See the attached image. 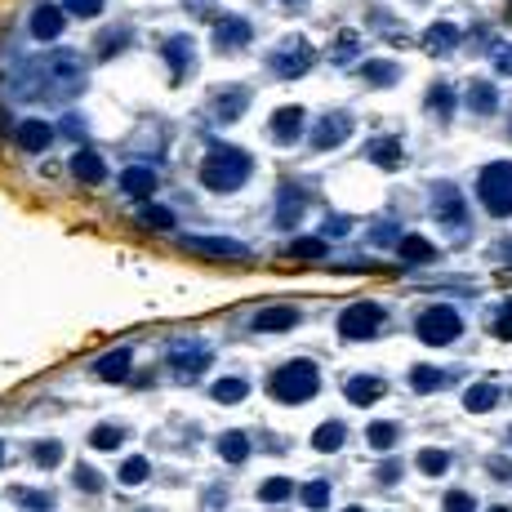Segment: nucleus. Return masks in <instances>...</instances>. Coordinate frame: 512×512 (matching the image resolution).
<instances>
[{"mask_svg":"<svg viewBox=\"0 0 512 512\" xmlns=\"http://www.w3.org/2000/svg\"><path fill=\"white\" fill-rule=\"evenodd\" d=\"M249 165H254L249 152H240V147H214L201 161V183L209 192H232V187H240L249 178Z\"/></svg>","mask_w":512,"mask_h":512,"instance_id":"1","label":"nucleus"},{"mask_svg":"<svg viewBox=\"0 0 512 512\" xmlns=\"http://www.w3.org/2000/svg\"><path fill=\"white\" fill-rule=\"evenodd\" d=\"M272 397L277 401H286V406H299V401H308V397H317V388H321V370L312 366V361H286L277 374H272Z\"/></svg>","mask_w":512,"mask_h":512,"instance_id":"2","label":"nucleus"},{"mask_svg":"<svg viewBox=\"0 0 512 512\" xmlns=\"http://www.w3.org/2000/svg\"><path fill=\"white\" fill-rule=\"evenodd\" d=\"M477 196H481V205H485L494 218H508V214H512V161L485 165L481 178H477Z\"/></svg>","mask_w":512,"mask_h":512,"instance_id":"3","label":"nucleus"},{"mask_svg":"<svg viewBox=\"0 0 512 512\" xmlns=\"http://www.w3.org/2000/svg\"><path fill=\"white\" fill-rule=\"evenodd\" d=\"M414 330H419V339H423V343H432V348H445V343H454V339H459V330H463V317H459L454 308L437 303V308H428V312L414 321Z\"/></svg>","mask_w":512,"mask_h":512,"instance_id":"4","label":"nucleus"},{"mask_svg":"<svg viewBox=\"0 0 512 512\" xmlns=\"http://www.w3.org/2000/svg\"><path fill=\"white\" fill-rule=\"evenodd\" d=\"M312 59H317V54H312V45L295 36V41H286V45H277V50H272V72H277L281 81H295V76H303V72L312 67Z\"/></svg>","mask_w":512,"mask_h":512,"instance_id":"5","label":"nucleus"},{"mask_svg":"<svg viewBox=\"0 0 512 512\" xmlns=\"http://www.w3.org/2000/svg\"><path fill=\"white\" fill-rule=\"evenodd\" d=\"M379 330H383V308H374V303H357V308H348L339 317L343 339H374Z\"/></svg>","mask_w":512,"mask_h":512,"instance_id":"6","label":"nucleus"},{"mask_svg":"<svg viewBox=\"0 0 512 512\" xmlns=\"http://www.w3.org/2000/svg\"><path fill=\"white\" fill-rule=\"evenodd\" d=\"M183 249L205 254V259H232V264H249V245L240 240H223V236H187Z\"/></svg>","mask_w":512,"mask_h":512,"instance_id":"7","label":"nucleus"},{"mask_svg":"<svg viewBox=\"0 0 512 512\" xmlns=\"http://www.w3.org/2000/svg\"><path fill=\"white\" fill-rule=\"evenodd\" d=\"M348 134H352V116H348V112H330V116H321V121H317L312 147H317V152H326V147H339Z\"/></svg>","mask_w":512,"mask_h":512,"instance_id":"8","label":"nucleus"},{"mask_svg":"<svg viewBox=\"0 0 512 512\" xmlns=\"http://www.w3.org/2000/svg\"><path fill=\"white\" fill-rule=\"evenodd\" d=\"M169 366H174L183 379H196V374H205V366H209V348H205V343H178V348H169Z\"/></svg>","mask_w":512,"mask_h":512,"instance_id":"9","label":"nucleus"},{"mask_svg":"<svg viewBox=\"0 0 512 512\" xmlns=\"http://www.w3.org/2000/svg\"><path fill=\"white\" fill-rule=\"evenodd\" d=\"M432 209H437V218L441 223H450V227H463L468 223V214H463V196H459V187H450V183H437L432 187Z\"/></svg>","mask_w":512,"mask_h":512,"instance_id":"10","label":"nucleus"},{"mask_svg":"<svg viewBox=\"0 0 512 512\" xmlns=\"http://www.w3.org/2000/svg\"><path fill=\"white\" fill-rule=\"evenodd\" d=\"M303 121H308L303 107H281V112H272V138H277V143H295V138L303 134Z\"/></svg>","mask_w":512,"mask_h":512,"instance_id":"11","label":"nucleus"},{"mask_svg":"<svg viewBox=\"0 0 512 512\" xmlns=\"http://www.w3.org/2000/svg\"><path fill=\"white\" fill-rule=\"evenodd\" d=\"M249 36H254V28H249L245 19H223V23H218V32H214V45L227 54V50L249 45Z\"/></svg>","mask_w":512,"mask_h":512,"instance_id":"12","label":"nucleus"},{"mask_svg":"<svg viewBox=\"0 0 512 512\" xmlns=\"http://www.w3.org/2000/svg\"><path fill=\"white\" fill-rule=\"evenodd\" d=\"M130 361H134V352H130V348H116V352H107V357L94 361V374L107 379V383H121V379H130Z\"/></svg>","mask_w":512,"mask_h":512,"instance_id":"13","label":"nucleus"},{"mask_svg":"<svg viewBox=\"0 0 512 512\" xmlns=\"http://www.w3.org/2000/svg\"><path fill=\"white\" fill-rule=\"evenodd\" d=\"M63 14H67L63 5H59V10H54V5L36 10V14H32V36H36V41H54V36H63Z\"/></svg>","mask_w":512,"mask_h":512,"instance_id":"14","label":"nucleus"},{"mask_svg":"<svg viewBox=\"0 0 512 512\" xmlns=\"http://www.w3.org/2000/svg\"><path fill=\"white\" fill-rule=\"evenodd\" d=\"M245 107H249V90H245V85H240V90H236V85H232V90H218V98H214V116H218V121H236Z\"/></svg>","mask_w":512,"mask_h":512,"instance_id":"15","label":"nucleus"},{"mask_svg":"<svg viewBox=\"0 0 512 512\" xmlns=\"http://www.w3.org/2000/svg\"><path fill=\"white\" fill-rule=\"evenodd\" d=\"M72 174H76L81 183H103V178H107V165H103L98 152H76V156H72Z\"/></svg>","mask_w":512,"mask_h":512,"instance_id":"16","label":"nucleus"},{"mask_svg":"<svg viewBox=\"0 0 512 512\" xmlns=\"http://www.w3.org/2000/svg\"><path fill=\"white\" fill-rule=\"evenodd\" d=\"M125 192H130L134 201H152V192H156V174H152L147 165H130V169H125Z\"/></svg>","mask_w":512,"mask_h":512,"instance_id":"17","label":"nucleus"},{"mask_svg":"<svg viewBox=\"0 0 512 512\" xmlns=\"http://www.w3.org/2000/svg\"><path fill=\"white\" fill-rule=\"evenodd\" d=\"M343 392H348V401H352V406H370V401H379V397H383V379L361 374V379H348V383H343Z\"/></svg>","mask_w":512,"mask_h":512,"instance_id":"18","label":"nucleus"},{"mask_svg":"<svg viewBox=\"0 0 512 512\" xmlns=\"http://www.w3.org/2000/svg\"><path fill=\"white\" fill-rule=\"evenodd\" d=\"M454 45H459V28H454V23H432L428 36H423V50H428V54H445V50H454Z\"/></svg>","mask_w":512,"mask_h":512,"instance_id":"19","label":"nucleus"},{"mask_svg":"<svg viewBox=\"0 0 512 512\" xmlns=\"http://www.w3.org/2000/svg\"><path fill=\"white\" fill-rule=\"evenodd\" d=\"M19 143H23L28 152H45V147L54 143V130H50L45 121H23V125H19Z\"/></svg>","mask_w":512,"mask_h":512,"instance_id":"20","label":"nucleus"},{"mask_svg":"<svg viewBox=\"0 0 512 512\" xmlns=\"http://www.w3.org/2000/svg\"><path fill=\"white\" fill-rule=\"evenodd\" d=\"M281 201H286V205L277 209V223H281V227H295L299 214H303V192H299L295 183H286V187H281Z\"/></svg>","mask_w":512,"mask_h":512,"instance_id":"21","label":"nucleus"},{"mask_svg":"<svg viewBox=\"0 0 512 512\" xmlns=\"http://www.w3.org/2000/svg\"><path fill=\"white\" fill-rule=\"evenodd\" d=\"M343 441H348V423H339V419H330L312 432V450H339Z\"/></svg>","mask_w":512,"mask_h":512,"instance_id":"22","label":"nucleus"},{"mask_svg":"<svg viewBox=\"0 0 512 512\" xmlns=\"http://www.w3.org/2000/svg\"><path fill=\"white\" fill-rule=\"evenodd\" d=\"M165 59L174 63V81H183V72H187V63H192V41L187 36H174V41H165Z\"/></svg>","mask_w":512,"mask_h":512,"instance_id":"23","label":"nucleus"},{"mask_svg":"<svg viewBox=\"0 0 512 512\" xmlns=\"http://www.w3.org/2000/svg\"><path fill=\"white\" fill-rule=\"evenodd\" d=\"M463 406H468L472 414H485V410H494V406H499V388H494V383H477V388H468Z\"/></svg>","mask_w":512,"mask_h":512,"instance_id":"24","label":"nucleus"},{"mask_svg":"<svg viewBox=\"0 0 512 512\" xmlns=\"http://www.w3.org/2000/svg\"><path fill=\"white\" fill-rule=\"evenodd\" d=\"M295 321H299L295 308H264L259 317H254V326H259V330H290Z\"/></svg>","mask_w":512,"mask_h":512,"instance_id":"25","label":"nucleus"},{"mask_svg":"<svg viewBox=\"0 0 512 512\" xmlns=\"http://www.w3.org/2000/svg\"><path fill=\"white\" fill-rule=\"evenodd\" d=\"M468 107H472V112H481V116H490V112L499 107V94H494V85L477 81V85L468 90Z\"/></svg>","mask_w":512,"mask_h":512,"instance_id":"26","label":"nucleus"},{"mask_svg":"<svg viewBox=\"0 0 512 512\" xmlns=\"http://www.w3.org/2000/svg\"><path fill=\"white\" fill-rule=\"evenodd\" d=\"M370 161L383 165V169H397V165H401V143H397V138H379V143H370Z\"/></svg>","mask_w":512,"mask_h":512,"instance_id":"27","label":"nucleus"},{"mask_svg":"<svg viewBox=\"0 0 512 512\" xmlns=\"http://www.w3.org/2000/svg\"><path fill=\"white\" fill-rule=\"evenodd\" d=\"M245 392H249V383H245V379H236V374H232V379H218V383L209 388V397H214V401H223V406H227V401H245Z\"/></svg>","mask_w":512,"mask_h":512,"instance_id":"28","label":"nucleus"},{"mask_svg":"<svg viewBox=\"0 0 512 512\" xmlns=\"http://www.w3.org/2000/svg\"><path fill=\"white\" fill-rule=\"evenodd\" d=\"M218 450H223L227 463H245V459H249V437H245V432H227V437L218 441Z\"/></svg>","mask_w":512,"mask_h":512,"instance_id":"29","label":"nucleus"},{"mask_svg":"<svg viewBox=\"0 0 512 512\" xmlns=\"http://www.w3.org/2000/svg\"><path fill=\"white\" fill-rule=\"evenodd\" d=\"M401 259L406 264H423V259H432V245L423 236H401Z\"/></svg>","mask_w":512,"mask_h":512,"instance_id":"30","label":"nucleus"},{"mask_svg":"<svg viewBox=\"0 0 512 512\" xmlns=\"http://www.w3.org/2000/svg\"><path fill=\"white\" fill-rule=\"evenodd\" d=\"M428 107H432L437 116H450V112H454V90H450V85H432Z\"/></svg>","mask_w":512,"mask_h":512,"instance_id":"31","label":"nucleus"},{"mask_svg":"<svg viewBox=\"0 0 512 512\" xmlns=\"http://www.w3.org/2000/svg\"><path fill=\"white\" fill-rule=\"evenodd\" d=\"M445 468H450V454H445V450H423V454H419V472L441 477Z\"/></svg>","mask_w":512,"mask_h":512,"instance_id":"32","label":"nucleus"},{"mask_svg":"<svg viewBox=\"0 0 512 512\" xmlns=\"http://www.w3.org/2000/svg\"><path fill=\"white\" fill-rule=\"evenodd\" d=\"M147 472H152V468H147V459H143V454H134V459H125L121 481H125V485H138V481H147Z\"/></svg>","mask_w":512,"mask_h":512,"instance_id":"33","label":"nucleus"},{"mask_svg":"<svg viewBox=\"0 0 512 512\" xmlns=\"http://www.w3.org/2000/svg\"><path fill=\"white\" fill-rule=\"evenodd\" d=\"M143 223H152V227L169 232V227H174V214H169V209H161V205H152V201H143Z\"/></svg>","mask_w":512,"mask_h":512,"instance_id":"34","label":"nucleus"},{"mask_svg":"<svg viewBox=\"0 0 512 512\" xmlns=\"http://www.w3.org/2000/svg\"><path fill=\"white\" fill-rule=\"evenodd\" d=\"M410 383H414V392H437V388H441V370H428V366H419V370L410 374Z\"/></svg>","mask_w":512,"mask_h":512,"instance_id":"35","label":"nucleus"},{"mask_svg":"<svg viewBox=\"0 0 512 512\" xmlns=\"http://www.w3.org/2000/svg\"><path fill=\"white\" fill-rule=\"evenodd\" d=\"M290 254H295V259H321V254H326V240H321V236H312V240H295Z\"/></svg>","mask_w":512,"mask_h":512,"instance_id":"36","label":"nucleus"},{"mask_svg":"<svg viewBox=\"0 0 512 512\" xmlns=\"http://www.w3.org/2000/svg\"><path fill=\"white\" fill-rule=\"evenodd\" d=\"M397 441V423H370V445L374 450H388Z\"/></svg>","mask_w":512,"mask_h":512,"instance_id":"37","label":"nucleus"},{"mask_svg":"<svg viewBox=\"0 0 512 512\" xmlns=\"http://www.w3.org/2000/svg\"><path fill=\"white\" fill-rule=\"evenodd\" d=\"M490 330H494V339H508V343H512V303H503V308L494 312Z\"/></svg>","mask_w":512,"mask_h":512,"instance_id":"38","label":"nucleus"},{"mask_svg":"<svg viewBox=\"0 0 512 512\" xmlns=\"http://www.w3.org/2000/svg\"><path fill=\"white\" fill-rule=\"evenodd\" d=\"M63 10H67V14H76V19H98L103 0H63Z\"/></svg>","mask_w":512,"mask_h":512,"instance_id":"39","label":"nucleus"},{"mask_svg":"<svg viewBox=\"0 0 512 512\" xmlns=\"http://www.w3.org/2000/svg\"><path fill=\"white\" fill-rule=\"evenodd\" d=\"M90 441H94L98 450H116V445L125 441V432H121V428H94V437H90Z\"/></svg>","mask_w":512,"mask_h":512,"instance_id":"40","label":"nucleus"},{"mask_svg":"<svg viewBox=\"0 0 512 512\" xmlns=\"http://www.w3.org/2000/svg\"><path fill=\"white\" fill-rule=\"evenodd\" d=\"M76 485H81L85 494H94V490H103V477H98L90 463H81V468H76Z\"/></svg>","mask_w":512,"mask_h":512,"instance_id":"41","label":"nucleus"},{"mask_svg":"<svg viewBox=\"0 0 512 512\" xmlns=\"http://www.w3.org/2000/svg\"><path fill=\"white\" fill-rule=\"evenodd\" d=\"M303 503H308V508H326V503H330V490H326V481H312V485H303Z\"/></svg>","mask_w":512,"mask_h":512,"instance_id":"42","label":"nucleus"},{"mask_svg":"<svg viewBox=\"0 0 512 512\" xmlns=\"http://www.w3.org/2000/svg\"><path fill=\"white\" fill-rule=\"evenodd\" d=\"M366 76H370L374 85H392V81H397V67H392V63H370Z\"/></svg>","mask_w":512,"mask_h":512,"instance_id":"43","label":"nucleus"},{"mask_svg":"<svg viewBox=\"0 0 512 512\" xmlns=\"http://www.w3.org/2000/svg\"><path fill=\"white\" fill-rule=\"evenodd\" d=\"M59 459H63V450H59L54 441H41V445H36V463H41V468H54Z\"/></svg>","mask_w":512,"mask_h":512,"instance_id":"44","label":"nucleus"},{"mask_svg":"<svg viewBox=\"0 0 512 512\" xmlns=\"http://www.w3.org/2000/svg\"><path fill=\"white\" fill-rule=\"evenodd\" d=\"M259 494H264L268 503H281V499L290 494V481H281V477H277V481H264V490H259Z\"/></svg>","mask_w":512,"mask_h":512,"instance_id":"45","label":"nucleus"},{"mask_svg":"<svg viewBox=\"0 0 512 512\" xmlns=\"http://www.w3.org/2000/svg\"><path fill=\"white\" fill-rule=\"evenodd\" d=\"M494 67H499L503 76H512V45H503V50H494Z\"/></svg>","mask_w":512,"mask_h":512,"instance_id":"46","label":"nucleus"},{"mask_svg":"<svg viewBox=\"0 0 512 512\" xmlns=\"http://www.w3.org/2000/svg\"><path fill=\"white\" fill-rule=\"evenodd\" d=\"M490 472H494L499 481H508V477H512V463H508V459H490Z\"/></svg>","mask_w":512,"mask_h":512,"instance_id":"47","label":"nucleus"},{"mask_svg":"<svg viewBox=\"0 0 512 512\" xmlns=\"http://www.w3.org/2000/svg\"><path fill=\"white\" fill-rule=\"evenodd\" d=\"M445 508H472V494H445Z\"/></svg>","mask_w":512,"mask_h":512,"instance_id":"48","label":"nucleus"},{"mask_svg":"<svg viewBox=\"0 0 512 512\" xmlns=\"http://www.w3.org/2000/svg\"><path fill=\"white\" fill-rule=\"evenodd\" d=\"M397 477H401L397 463H383V468H379V481H397Z\"/></svg>","mask_w":512,"mask_h":512,"instance_id":"49","label":"nucleus"},{"mask_svg":"<svg viewBox=\"0 0 512 512\" xmlns=\"http://www.w3.org/2000/svg\"><path fill=\"white\" fill-rule=\"evenodd\" d=\"M19 499H23V503H36V508H45V503H50V494H19Z\"/></svg>","mask_w":512,"mask_h":512,"instance_id":"50","label":"nucleus"},{"mask_svg":"<svg viewBox=\"0 0 512 512\" xmlns=\"http://www.w3.org/2000/svg\"><path fill=\"white\" fill-rule=\"evenodd\" d=\"M499 259H508V264H512V240H503V245H499Z\"/></svg>","mask_w":512,"mask_h":512,"instance_id":"51","label":"nucleus"},{"mask_svg":"<svg viewBox=\"0 0 512 512\" xmlns=\"http://www.w3.org/2000/svg\"><path fill=\"white\" fill-rule=\"evenodd\" d=\"M0 463H5V445H0Z\"/></svg>","mask_w":512,"mask_h":512,"instance_id":"52","label":"nucleus"}]
</instances>
